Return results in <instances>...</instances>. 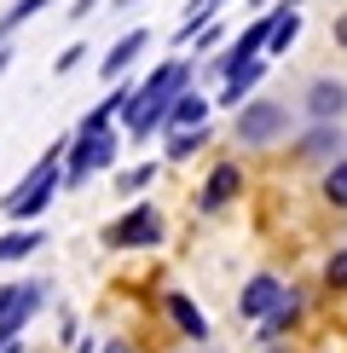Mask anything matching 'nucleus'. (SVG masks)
<instances>
[{
	"mask_svg": "<svg viewBox=\"0 0 347 353\" xmlns=\"http://www.w3.org/2000/svg\"><path fill=\"white\" fill-rule=\"evenodd\" d=\"M260 70H266L260 58H255V64H238V70L226 76V93H220V105H243V93H249V87L260 81Z\"/></svg>",
	"mask_w": 347,
	"mask_h": 353,
	"instance_id": "f8f14e48",
	"label": "nucleus"
},
{
	"mask_svg": "<svg viewBox=\"0 0 347 353\" xmlns=\"http://www.w3.org/2000/svg\"><path fill=\"white\" fill-rule=\"evenodd\" d=\"M202 139H209V134H202V128H185V134H174V145H168V157H174V163H185V157H191V151H197Z\"/></svg>",
	"mask_w": 347,
	"mask_h": 353,
	"instance_id": "dca6fc26",
	"label": "nucleus"
},
{
	"mask_svg": "<svg viewBox=\"0 0 347 353\" xmlns=\"http://www.w3.org/2000/svg\"><path fill=\"white\" fill-rule=\"evenodd\" d=\"M324 197L330 203H347V163H336V168L324 174Z\"/></svg>",
	"mask_w": 347,
	"mask_h": 353,
	"instance_id": "a211bd4d",
	"label": "nucleus"
},
{
	"mask_svg": "<svg viewBox=\"0 0 347 353\" xmlns=\"http://www.w3.org/2000/svg\"><path fill=\"white\" fill-rule=\"evenodd\" d=\"M336 35H341V47H347V18H341V23H336Z\"/></svg>",
	"mask_w": 347,
	"mask_h": 353,
	"instance_id": "4be33fe9",
	"label": "nucleus"
},
{
	"mask_svg": "<svg viewBox=\"0 0 347 353\" xmlns=\"http://www.w3.org/2000/svg\"><path fill=\"white\" fill-rule=\"evenodd\" d=\"M145 41H151L145 29H134V35H122V41H116V47L105 52V76H122V70H127V64H134V58L145 52Z\"/></svg>",
	"mask_w": 347,
	"mask_h": 353,
	"instance_id": "9d476101",
	"label": "nucleus"
},
{
	"mask_svg": "<svg viewBox=\"0 0 347 353\" xmlns=\"http://www.w3.org/2000/svg\"><path fill=\"white\" fill-rule=\"evenodd\" d=\"M41 249V232H6L0 238V261H23V255H35Z\"/></svg>",
	"mask_w": 347,
	"mask_h": 353,
	"instance_id": "4468645a",
	"label": "nucleus"
},
{
	"mask_svg": "<svg viewBox=\"0 0 347 353\" xmlns=\"http://www.w3.org/2000/svg\"><path fill=\"white\" fill-rule=\"evenodd\" d=\"M168 313H174V325H180L185 336H197V342L209 336V319L197 313V301H191V296H168Z\"/></svg>",
	"mask_w": 347,
	"mask_h": 353,
	"instance_id": "9b49d317",
	"label": "nucleus"
},
{
	"mask_svg": "<svg viewBox=\"0 0 347 353\" xmlns=\"http://www.w3.org/2000/svg\"><path fill=\"white\" fill-rule=\"evenodd\" d=\"M110 163H116V134H110V128H105V134H81L64 151V185H81L87 174H98Z\"/></svg>",
	"mask_w": 347,
	"mask_h": 353,
	"instance_id": "7ed1b4c3",
	"label": "nucleus"
},
{
	"mask_svg": "<svg viewBox=\"0 0 347 353\" xmlns=\"http://www.w3.org/2000/svg\"><path fill=\"white\" fill-rule=\"evenodd\" d=\"M324 278H330L336 290H347V255H336V261H330V272H324Z\"/></svg>",
	"mask_w": 347,
	"mask_h": 353,
	"instance_id": "aec40b11",
	"label": "nucleus"
},
{
	"mask_svg": "<svg viewBox=\"0 0 347 353\" xmlns=\"http://www.w3.org/2000/svg\"><path fill=\"white\" fill-rule=\"evenodd\" d=\"M307 110L318 116V122H336V116L347 110V87H341V81H313V93H307Z\"/></svg>",
	"mask_w": 347,
	"mask_h": 353,
	"instance_id": "6e6552de",
	"label": "nucleus"
},
{
	"mask_svg": "<svg viewBox=\"0 0 347 353\" xmlns=\"http://www.w3.org/2000/svg\"><path fill=\"white\" fill-rule=\"evenodd\" d=\"M47 6H52V0H18V6H12L6 18H0V47H6V35H12V29H18V23H29V18H35V12H47Z\"/></svg>",
	"mask_w": 347,
	"mask_h": 353,
	"instance_id": "2eb2a0df",
	"label": "nucleus"
},
{
	"mask_svg": "<svg viewBox=\"0 0 347 353\" xmlns=\"http://www.w3.org/2000/svg\"><path fill=\"white\" fill-rule=\"evenodd\" d=\"M284 128H289V110L272 105V99H255V105L238 110V139H243V145H272Z\"/></svg>",
	"mask_w": 347,
	"mask_h": 353,
	"instance_id": "39448f33",
	"label": "nucleus"
},
{
	"mask_svg": "<svg viewBox=\"0 0 347 353\" xmlns=\"http://www.w3.org/2000/svg\"><path fill=\"white\" fill-rule=\"evenodd\" d=\"M238 185H243V174L231 168V163H220V168L209 174V185H202V209H209V214H214V209H226V203L238 197Z\"/></svg>",
	"mask_w": 347,
	"mask_h": 353,
	"instance_id": "0eeeda50",
	"label": "nucleus"
},
{
	"mask_svg": "<svg viewBox=\"0 0 347 353\" xmlns=\"http://www.w3.org/2000/svg\"><path fill=\"white\" fill-rule=\"evenodd\" d=\"M278 301H284V284H278L272 272H260V278L243 284V301H238V307H243V319H266Z\"/></svg>",
	"mask_w": 347,
	"mask_h": 353,
	"instance_id": "423d86ee",
	"label": "nucleus"
},
{
	"mask_svg": "<svg viewBox=\"0 0 347 353\" xmlns=\"http://www.w3.org/2000/svg\"><path fill=\"white\" fill-rule=\"evenodd\" d=\"M0 347H6V336H0Z\"/></svg>",
	"mask_w": 347,
	"mask_h": 353,
	"instance_id": "5701e85b",
	"label": "nucleus"
},
{
	"mask_svg": "<svg viewBox=\"0 0 347 353\" xmlns=\"http://www.w3.org/2000/svg\"><path fill=\"white\" fill-rule=\"evenodd\" d=\"M58 157H64V145H52V151L29 168V180H23L18 191H6V197H0V209H6L12 220H35V214L52 203V191H58Z\"/></svg>",
	"mask_w": 347,
	"mask_h": 353,
	"instance_id": "f03ea898",
	"label": "nucleus"
},
{
	"mask_svg": "<svg viewBox=\"0 0 347 353\" xmlns=\"http://www.w3.org/2000/svg\"><path fill=\"white\" fill-rule=\"evenodd\" d=\"M105 353H134V347H127V342H105Z\"/></svg>",
	"mask_w": 347,
	"mask_h": 353,
	"instance_id": "412c9836",
	"label": "nucleus"
},
{
	"mask_svg": "<svg viewBox=\"0 0 347 353\" xmlns=\"http://www.w3.org/2000/svg\"><path fill=\"white\" fill-rule=\"evenodd\" d=\"M168 122H180V128H202V122H209V105H202L197 93H180V99L168 105Z\"/></svg>",
	"mask_w": 347,
	"mask_h": 353,
	"instance_id": "ddd939ff",
	"label": "nucleus"
},
{
	"mask_svg": "<svg viewBox=\"0 0 347 353\" xmlns=\"http://www.w3.org/2000/svg\"><path fill=\"white\" fill-rule=\"evenodd\" d=\"M330 145H341V134H336V128H330V122H318L313 134H307V157H324Z\"/></svg>",
	"mask_w": 347,
	"mask_h": 353,
	"instance_id": "f3484780",
	"label": "nucleus"
},
{
	"mask_svg": "<svg viewBox=\"0 0 347 353\" xmlns=\"http://www.w3.org/2000/svg\"><path fill=\"white\" fill-rule=\"evenodd\" d=\"M151 180H156V168H151V163H145V168H127V174H122V191H145Z\"/></svg>",
	"mask_w": 347,
	"mask_h": 353,
	"instance_id": "6ab92c4d",
	"label": "nucleus"
},
{
	"mask_svg": "<svg viewBox=\"0 0 347 353\" xmlns=\"http://www.w3.org/2000/svg\"><path fill=\"white\" fill-rule=\"evenodd\" d=\"M156 238H162V214L151 209V203H139V209H127L116 226L105 232V243L110 249H151Z\"/></svg>",
	"mask_w": 347,
	"mask_h": 353,
	"instance_id": "20e7f679",
	"label": "nucleus"
},
{
	"mask_svg": "<svg viewBox=\"0 0 347 353\" xmlns=\"http://www.w3.org/2000/svg\"><path fill=\"white\" fill-rule=\"evenodd\" d=\"M301 35V12L295 6H284V12H272V29H266V52H289V41Z\"/></svg>",
	"mask_w": 347,
	"mask_h": 353,
	"instance_id": "1a4fd4ad",
	"label": "nucleus"
},
{
	"mask_svg": "<svg viewBox=\"0 0 347 353\" xmlns=\"http://www.w3.org/2000/svg\"><path fill=\"white\" fill-rule=\"evenodd\" d=\"M185 81H191V64L174 58V64H162L151 81L139 87V93H127V105H122V110H127V134H134V139H151L156 128L168 122V105L185 93Z\"/></svg>",
	"mask_w": 347,
	"mask_h": 353,
	"instance_id": "f257e3e1",
	"label": "nucleus"
}]
</instances>
